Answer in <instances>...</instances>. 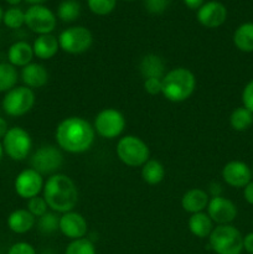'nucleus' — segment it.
<instances>
[{"instance_id":"f257e3e1","label":"nucleus","mask_w":253,"mask_h":254,"mask_svg":"<svg viewBox=\"0 0 253 254\" xmlns=\"http://www.w3.org/2000/svg\"><path fill=\"white\" fill-rule=\"evenodd\" d=\"M55 138L62 150L71 154H82L92 148L96 131L93 126L82 117H68L60 122Z\"/></svg>"},{"instance_id":"f03ea898","label":"nucleus","mask_w":253,"mask_h":254,"mask_svg":"<svg viewBox=\"0 0 253 254\" xmlns=\"http://www.w3.org/2000/svg\"><path fill=\"white\" fill-rule=\"evenodd\" d=\"M42 193L49 208L56 213L73 211L78 202V190L69 176L54 174L45 183Z\"/></svg>"},{"instance_id":"7ed1b4c3","label":"nucleus","mask_w":253,"mask_h":254,"mask_svg":"<svg viewBox=\"0 0 253 254\" xmlns=\"http://www.w3.org/2000/svg\"><path fill=\"white\" fill-rule=\"evenodd\" d=\"M195 88V74L185 67L170 69L161 79V94L174 103H180L190 98Z\"/></svg>"},{"instance_id":"20e7f679","label":"nucleus","mask_w":253,"mask_h":254,"mask_svg":"<svg viewBox=\"0 0 253 254\" xmlns=\"http://www.w3.org/2000/svg\"><path fill=\"white\" fill-rule=\"evenodd\" d=\"M208 245L216 254H241L243 236L232 225H218L208 237Z\"/></svg>"},{"instance_id":"39448f33","label":"nucleus","mask_w":253,"mask_h":254,"mask_svg":"<svg viewBox=\"0 0 253 254\" xmlns=\"http://www.w3.org/2000/svg\"><path fill=\"white\" fill-rule=\"evenodd\" d=\"M117 156L126 166H143L150 156V150L145 141L136 135H126L117 143Z\"/></svg>"},{"instance_id":"423d86ee","label":"nucleus","mask_w":253,"mask_h":254,"mask_svg":"<svg viewBox=\"0 0 253 254\" xmlns=\"http://www.w3.org/2000/svg\"><path fill=\"white\" fill-rule=\"evenodd\" d=\"M34 104V91L26 86H19L5 93L1 101V108L9 117H21L29 113Z\"/></svg>"},{"instance_id":"0eeeda50","label":"nucleus","mask_w":253,"mask_h":254,"mask_svg":"<svg viewBox=\"0 0 253 254\" xmlns=\"http://www.w3.org/2000/svg\"><path fill=\"white\" fill-rule=\"evenodd\" d=\"M60 49L71 55H81L88 51L93 44L91 30L84 26H71L59 35Z\"/></svg>"},{"instance_id":"6e6552de","label":"nucleus","mask_w":253,"mask_h":254,"mask_svg":"<svg viewBox=\"0 0 253 254\" xmlns=\"http://www.w3.org/2000/svg\"><path fill=\"white\" fill-rule=\"evenodd\" d=\"M1 144L4 148V154H6L14 161L25 160L30 155L32 149L31 135L21 127L9 128Z\"/></svg>"},{"instance_id":"1a4fd4ad","label":"nucleus","mask_w":253,"mask_h":254,"mask_svg":"<svg viewBox=\"0 0 253 254\" xmlns=\"http://www.w3.org/2000/svg\"><path fill=\"white\" fill-rule=\"evenodd\" d=\"M94 131L104 139L118 138L126 128V118L118 109L106 108L94 118Z\"/></svg>"},{"instance_id":"9d476101","label":"nucleus","mask_w":253,"mask_h":254,"mask_svg":"<svg viewBox=\"0 0 253 254\" xmlns=\"http://www.w3.org/2000/svg\"><path fill=\"white\" fill-rule=\"evenodd\" d=\"M56 24V15L45 5H31L25 11V25L30 31L37 35L51 34Z\"/></svg>"},{"instance_id":"9b49d317","label":"nucleus","mask_w":253,"mask_h":254,"mask_svg":"<svg viewBox=\"0 0 253 254\" xmlns=\"http://www.w3.org/2000/svg\"><path fill=\"white\" fill-rule=\"evenodd\" d=\"M30 164L41 175H54L63 164V155L56 146L42 145L32 154Z\"/></svg>"},{"instance_id":"f8f14e48","label":"nucleus","mask_w":253,"mask_h":254,"mask_svg":"<svg viewBox=\"0 0 253 254\" xmlns=\"http://www.w3.org/2000/svg\"><path fill=\"white\" fill-rule=\"evenodd\" d=\"M44 185L42 175L32 168L20 171L14 181L15 192L25 200H30L35 196H39V193L44 189Z\"/></svg>"},{"instance_id":"ddd939ff","label":"nucleus","mask_w":253,"mask_h":254,"mask_svg":"<svg viewBox=\"0 0 253 254\" xmlns=\"http://www.w3.org/2000/svg\"><path fill=\"white\" fill-rule=\"evenodd\" d=\"M207 215L213 223L218 225H230L237 217V206L228 198L222 196L211 197L207 205Z\"/></svg>"},{"instance_id":"4468645a","label":"nucleus","mask_w":253,"mask_h":254,"mask_svg":"<svg viewBox=\"0 0 253 254\" xmlns=\"http://www.w3.org/2000/svg\"><path fill=\"white\" fill-rule=\"evenodd\" d=\"M198 24L207 29H216L225 24L227 19V9L225 5L216 0L205 2L196 12Z\"/></svg>"},{"instance_id":"2eb2a0df","label":"nucleus","mask_w":253,"mask_h":254,"mask_svg":"<svg viewBox=\"0 0 253 254\" xmlns=\"http://www.w3.org/2000/svg\"><path fill=\"white\" fill-rule=\"evenodd\" d=\"M59 231L64 237L74 241L84 238L88 231V225H87L86 218L81 213L69 211L60 216Z\"/></svg>"},{"instance_id":"dca6fc26","label":"nucleus","mask_w":253,"mask_h":254,"mask_svg":"<svg viewBox=\"0 0 253 254\" xmlns=\"http://www.w3.org/2000/svg\"><path fill=\"white\" fill-rule=\"evenodd\" d=\"M221 175L227 185L236 189L245 188L247 184L251 183V179L253 178L252 169L247 164L240 160L228 161L223 166Z\"/></svg>"},{"instance_id":"f3484780","label":"nucleus","mask_w":253,"mask_h":254,"mask_svg":"<svg viewBox=\"0 0 253 254\" xmlns=\"http://www.w3.org/2000/svg\"><path fill=\"white\" fill-rule=\"evenodd\" d=\"M21 81L29 88H41L49 82V72L41 64L31 62L21 69Z\"/></svg>"},{"instance_id":"a211bd4d","label":"nucleus","mask_w":253,"mask_h":254,"mask_svg":"<svg viewBox=\"0 0 253 254\" xmlns=\"http://www.w3.org/2000/svg\"><path fill=\"white\" fill-rule=\"evenodd\" d=\"M208 201H210V196L202 189H191V190L186 191L181 197V207L184 211L191 213L203 212L205 208H207Z\"/></svg>"},{"instance_id":"6ab92c4d","label":"nucleus","mask_w":253,"mask_h":254,"mask_svg":"<svg viewBox=\"0 0 253 254\" xmlns=\"http://www.w3.org/2000/svg\"><path fill=\"white\" fill-rule=\"evenodd\" d=\"M6 223L11 232L16 235H24L34 228L36 217H34L26 208H17L10 213Z\"/></svg>"},{"instance_id":"aec40b11","label":"nucleus","mask_w":253,"mask_h":254,"mask_svg":"<svg viewBox=\"0 0 253 254\" xmlns=\"http://www.w3.org/2000/svg\"><path fill=\"white\" fill-rule=\"evenodd\" d=\"M35 57L32 45L26 41H16L7 50V61L14 67H25L31 64Z\"/></svg>"},{"instance_id":"412c9836","label":"nucleus","mask_w":253,"mask_h":254,"mask_svg":"<svg viewBox=\"0 0 253 254\" xmlns=\"http://www.w3.org/2000/svg\"><path fill=\"white\" fill-rule=\"evenodd\" d=\"M35 57L40 60H50L59 52V39L52 34L39 35L32 44Z\"/></svg>"},{"instance_id":"4be33fe9","label":"nucleus","mask_w":253,"mask_h":254,"mask_svg":"<svg viewBox=\"0 0 253 254\" xmlns=\"http://www.w3.org/2000/svg\"><path fill=\"white\" fill-rule=\"evenodd\" d=\"M140 74L146 78H163L165 76V62L160 56L155 54H149L141 59L139 64Z\"/></svg>"},{"instance_id":"5701e85b","label":"nucleus","mask_w":253,"mask_h":254,"mask_svg":"<svg viewBox=\"0 0 253 254\" xmlns=\"http://www.w3.org/2000/svg\"><path fill=\"white\" fill-rule=\"evenodd\" d=\"M188 227L191 235L197 238H208L213 227V222L206 212H197L190 216L188 221Z\"/></svg>"},{"instance_id":"b1692460","label":"nucleus","mask_w":253,"mask_h":254,"mask_svg":"<svg viewBox=\"0 0 253 254\" xmlns=\"http://www.w3.org/2000/svg\"><path fill=\"white\" fill-rule=\"evenodd\" d=\"M233 44L240 51L253 52V22H243L236 29Z\"/></svg>"},{"instance_id":"393cba45","label":"nucleus","mask_w":253,"mask_h":254,"mask_svg":"<svg viewBox=\"0 0 253 254\" xmlns=\"http://www.w3.org/2000/svg\"><path fill=\"white\" fill-rule=\"evenodd\" d=\"M165 178V168L155 159H149L141 166V179L149 185H158Z\"/></svg>"},{"instance_id":"a878e982","label":"nucleus","mask_w":253,"mask_h":254,"mask_svg":"<svg viewBox=\"0 0 253 254\" xmlns=\"http://www.w3.org/2000/svg\"><path fill=\"white\" fill-rule=\"evenodd\" d=\"M19 73L9 62H0V93H6L16 87Z\"/></svg>"},{"instance_id":"bb28decb","label":"nucleus","mask_w":253,"mask_h":254,"mask_svg":"<svg viewBox=\"0 0 253 254\" xmlns=\"http://www.w3.org/2000/svg\"><path fill=\"white\" fill-rule=\"evenodd\" d=\"M230 124L235 130L245 131L253 124V113L245 107H238L231 113Z\"/></svg>"},{"instance_id":"cd10ccee","label":"nucleus","mask_w":253,"mask_h":254,"mask_svg":"<svg viewBox=\"0 0 253 254\" xmlns=\"http://www.w3.org/2000/svg\"><path fill=\"white\" fill-rule=\"evenodd\" d=\"M81 15V5L77 0H62L57 7V17L63 22H73Z\"/></svg>"},{"instance_id":"c85d7f7f","label":"nucleus","mask_w":253,"mask_h":254,"mask_svg":"<svg viewBox=\"0 0 253 254\" xmlns=\"http://www.w3.org/2000/svg\"><path fill=\"white\" fill-rule=\"evenodd\" d=\"M2 22L6 27L12 30L20 29L22 25H25V11H22L20 7L11 6L5 10L2 15Z\"/></svg>"},{"instance_id":"c756f323","label":"nucleus","mask_w":253,"mask_h":254,"mask_svg":"<svg viewBox=\"0 0 253 254\" xmlns=\"http://www.w3.org/2000/svg\"><path fill=\"white\" fill-rule=\"evenodd\" d=\"M59 222L60 217L57 216V213L54 211L52 212L47 211L44 216L39 217V220H37V228L44 235H52L56 231H59Z\"/></svg>"},{"instance_id":"7c9ffc66","label":"nucleus","mask_w":253,"mask_h":254,"mask_svg":"<svg viewBox=\"0 0 253 254\" xmlns=\"http://www.w3.org/2000/svg\"><path fill=\"white\" fill-rule=\"evenodd\" d=\"M64 254H97V251L92 241L87 238H79L68 243Z\"/></svg>"},{"instance_id":"2f4dec72","label":"nucleus","mask_w":253,"mask_h":254,"mask_svg":"<svg viewBox=\"0 0 253 254\" xmlns=\"http://www.w3.org/2000/svg\"><path fill=\"white\" fill-rule=\"evenodd\" d=\"M91 12L98 16L109 15L117 6V0H87Z\"/></svg>"},{"instance_id":"473e14b6","label":"nucleus","mask_w":253,"mask_h":254,"mask_svg":"<svg viewBox=\"0 0 253 254\" xmlns=\"http://www.w3.org/2000/svg\"><path fill=\"white\" fill-rule=\"evenodd\" d=\"M27 211L31 213L34 217H41L45 213L49 211V206H47V202L45 201L44 197L41 196H35V197L27 200Z\"/></svg>"},{"instance_id":"72a5a7b5","label":"nucleus","mask_w":253,"mask_h":254,"mask_svg":"<svg viewBox=\"0 0 253 254\" xmlns=\"http://www.w3.org/2000/svg\"><path fill=\"white\" fill-rule=\"evenodd\" d=\"M170 0H144V7L149 14L159 15L163 14L168 9Z\"/></svg>"},{"instance_id":"f704fd0d","label":"nucleus","mask_w":253,"mask_h":254,"mask_svg":"<svg viewBox=\"0 0 253 254\" xmlns=\"http://www.w3.org/2000/svg\"><path fill=\"white\" fill-rule=\"evenodd\" d=\"M242 103L245 108L253 113V79H251L242 91Z\"/></svg>"},{"instance_id":"c9c22d12","label":"nucleus","mask_w":253,"mask_h":254,"mask_svg":"<svg viewBox=\"0 0 253 254\" xmlns=\"http://www.w3.org/2000/svg\"><path fill=\"white\" fill-rule=\"evenodd\" d=\"M7 254H36V251L30 243L17 242L9 248Z\"/></svg>"},{"instance_id":"e433bc0d","label":"nucleus","mask_w":253,"mask_h":254,"mask_svg":"<svg viewBox=\"0 0 253 254\" xmlns=\"http://www.w3.org/2000/svg\"><path fill=\"white\" fill-rule=\"evenodd\" d=\"M161 79L160 78L144 79V89H145L146 93L150 94V96H156V94L161 93Z\"/></svg>"},{"instance_id":"4c0bfd02","label":"nucleus","mask_w":253,"mask_h":254,"mask_svg":"<svg viewBox=\"0 0 253 254\" xmlns=\"http://www.w3.org/2000/svg\"><path fill=\"white\" fill-rule=\"evenodd\" d=\"M243 250L248 254H253V232L243 237Z\"/></svg>"},{"instance_id":"58836bf2","label":"nucleus","mask_w":253,"mask_h":254,"mask_svg":"<svg viewBox=\"0 0 253 254\" xmlns=\"http://www.w3.org/2000/svg\"><path fill=\"white\" fill-rule=\"evenodd\" d=\"M243 197L250 205H253V181L243 188Z\"/></svg>"},{"instance_id":"ea45409f","label":"nucleus","mask_w":253,"mask_h":254,"mask_svg":"<svg viewBox=\"0 0 253 254\" xmlns=\"http://www.w3.org/2000/svg\"><path fill=\"white\" fill-rule=\"evenodd\" d=\"M184 4L191 10H197L205 4V0H183Z\"/></svg>"},{"instance_id":"a19ab883","label":"nucleus","mask_w":253,"mask_h":254,"mask_svg":"<svg viewBox=\"0 0 253 254\" xmlns=\"http://www.w3.org/2000/svg\"><path fill=\"white\" fill-rule=\"evenodd\" d=\"M221 192H222V189H221V185L218 183H212L210 185V193L211 197H216V196H221Z\"/></svg>"},{"instance_id":"79ce46f5","label":"nucleus","mask_w":253,"mask_h":254,"mask_svg":"<svg viewBox=\"0 0 253 254\" xmlns=\"http://www.w3.org/2000/svg\"><path fill=\"white\" fill-rule=\"evenodd\" d=\"M7 130H9V127H7V122L4 118L0 117V140L4 139V136L6 135Z\"/></svg>"},{"instance_id":"37998d69","label":"nucleus","mask_w":253,"mask_h":254,"mask_svg":"<svg viewBox=\"0 0 253 254\" xmlns=\"http://www.w3.org/2000/svg\"><path fill=\"white\" fill-rule=\"evenodd\" d=\"M24 1L29 2V4L31 5H42L45 1H47V0H24Z\"/></svg>"},{"instance_id":"c03bdc74","label":"nucleus","mask_w":253,"mask_h":254,"mask_svg":"<svg viewBox=\"0 0 253 254\" xmlns=\"http://www.w3.org/2000/svg\"><path fill=\"white\" fill-rule=\"evenodd\" d=\"M5 1H6L9 5H11V6H17L22 0H5Z\"/></svg>"},{"instance_id":"a18cd8bd","label":"nucleus","mask_w":253,"mask_h":254,"mask_svg":"<svg viewBox=\"0 0 253 254\" xmlns=\"http://www.w3.org/2000/svg\"><path fill=\"white\" fill-rule=\"evenodd\" d=\"M2 156H4V148H2V144L0 141V161L2 160Z\"/></svg>"},{"instance_id":"49530a36","label":"nucleus","mask_w":253,"mask_h":254,"mask_svg":"<svg viewBox=\"0 0 253 254\" xmlns=\"http://www.w3.org/2000/svg\"><path fill=\"white\" fill-rule=\"evenodd\" d=\"M2 15H4V11H2V7L0 6V22H2Z\"/></svg>"},{"instance_id":"de8ad7c7","label":"nucleus","mask_w":253,"mask_h":254,"mask_svg":"<svg viewBox=\"0 0 253 254\" xmlns=\"http://www.w3.org/2000/svg\"><path fill=\"white\" fill-rule=\"evenodd\" d=\"M124 1H135V0H124Z\"/></svg>"},{"instance_id":"09e8293b","label":"nucleus","mask_w":253,"mask_h":254,"mask_svg":"<svg viewBox=\"0 0 253 254\" xmlns=\"http://www.w3.org/2000/svg\"><path fill=\"white\" fill-rule=\"evenodd\" d=\"M252 176H253V166H252Z\"/></svg>"}]
</instances>
